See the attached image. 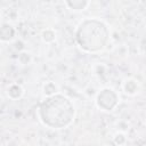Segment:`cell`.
<instances>
[{
  "instance_id": "obj_2",
  "label": "cell",
  "mask_w": 146,
  "mask_h": 146,
  "mask_svg": "<svg viewBox=\"0 0 146 146\" xmlns=\"http://www.w3.org/2000/svg\"><path fill=\"white\" fill-rule=\"evenodd\" d=\"M110 32L104 23L97 19H87L78 29L76 41L87 51L102 49L108 40Z\"/></svg>"
},
{
  "instance_id": "obj_4",
  "label": "cell",
  "mask_w": 146,
  "mask_h": 146,
  "mask_svg": "<svg viewBox=\"0 0 146 146\" xmlns=\"http://www.w3.org/2000/svg\"><path fill=\"white\" fill-rule=\"evenodd\" d=\"M14 36V30L9 25H3L0 29V39L1 40H9Z\"/></svg>"
},
{
  "instance_id": "obj_1",
  "label": "cell",
  "mask_w": 146,
  "mask_h": 146,
  "mask_svg": "<svg viewBox=\"0 0 146 146\" xmlns=\"http://www.w3.org/2000/svg\"><path fill=\"white\" fill-rule=\"evenodd\" d=\"M40 116L51 128H64L71 123L74 116V107L66 97L54 95L41 104Z\"/></svg>"
},
{
  "instance_id": "obj_3",
  "label": "cell",
  "mask_w": 146,
  "mask_h": 146,
  "mask_svg": "<svg viewBox=\"0 0 146 146\" xmlns=\"http://www.w3.org/2000/svg\"><path fill=\"white\" fill-rule=\"evenodd\" d=\"M97 103L98 105L106 110V111H111L117 103V96L116 94L111 90V89H104L99 95H98V98H97Z\"/></svg>"
},
{
  "instance_id": "obj_5",
  "label": "cell",
  "mask_w": 146,
  "mask_h": 146,
  "mask_svg": "<svg viewBox=\"0 0 146 146\" xmlns=\"http://www.w3.org/2000/svg\"><path fill=\"white\" fill-rule=\"evenodd\" d=\"M67 5L71 7V8H73V9H83L87 5H88V2H81V1H79V2H67Z\"/></svg>"
}]
</instances>
